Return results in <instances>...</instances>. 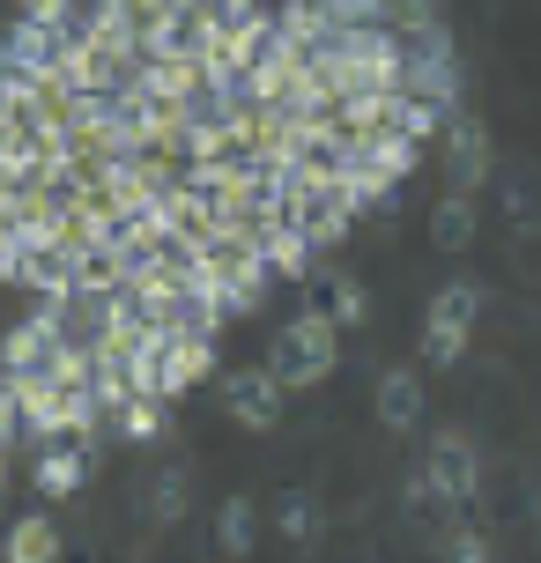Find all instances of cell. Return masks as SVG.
I'll use <instances>...</instances> for the list:
<instances>
[{"mask_svg": "<svg viewBox=\"0 0 541 563\" xmlns=\"http://www.w3.org/2000/svg\"><path fill=\"white\" fill-rule=\"evenodd\" d=\"M334 364H342V327L319 305H305L283 334H275V349H267V371L283 378L289 394H312L319 378H334Z\"/></svg>", "mask_w": 541, "mask_h": 563, "instance_id": "cell-2", "label": "cell"}, {"mask_svg": "<svg viewBox=\"0 0 541 563\" xmlns=\"http://www.w3.org/2000/svg\"><path fill=\"white\" fill-rule=\"evenodd\" d=\"M59 334H67L59 297H37V311L8 319V334H0V371H45V364H53V349H59Z\"/></svg>", "mask_w": 541, "mask_h": 563, "instance_id": "cell-4", "label": "cell"}, {"mask_svg": "<svg viewBox=\"0 0 541 563\" xmlns=\"http://www.w3.org/2000/svg\"><path fill=\"white\" fill-rule=\"evenodd\" d=\"M208 15H216V23H230V30H245V23H260L267 8H260V0H208Z\"/></svg>", "mask_w": 541, "mask_h": 563, "instance_id": "cell-22", "label": "cell"}, {"mask_svg": "<svg viewBox=\"0 0 541 563\" xmlns=\"http://www.w3.org/2000/svg\"><path fill=\"white\" fill-rule=\"evenodd\" d=\"M489 311V289L483 282H445L438 297H430V311H423V364H438V371H453L460 356H467V341H475V319Z\"/></svg>", "mask_w": 541, "mask_h": 563, "instance_id": "cell-3", "label": "cell"}, {"mask_svg": "<svg viewBox=\"0 0 541 563\" xmlns=\"http://www.w3.org/2000/svg\"><path fill=\"white\" fill-rule=\"evenodd\" d=\"M475 497H483V445H475L467 430H438L430 452H423V467L408 475V505L416 511L438 505V519H467Z\"/></svg>", "mask_w": 541, "mask_h": 563, "instance_id": "cell-1", "label": "cell"}, {"mask_svg": "<svg viewBox=\"0 0 541 563\" xmlns=\"http://www.w3.org/2000/svg\"><path fill=\"white\" fill-rule=\"evenodd\" d=\"M178 511H186V475H178V467H172V475L156 482V519H164V527H172Z\"/></svg>", "mask_w": 541, "mask_h": 563, "instance_id": "cell-20", "label": "cell"}, {"mask_svg": "<svg viewBox=\"0 0 541 563\" xmlns=\"http://www.w3.org/2000/svg\"><path fill=\"white\" fill-rule=\"evenodd\" d=\"M59 549H67V541H59V527L45 519V511H23V519L0 534V556L8 563H53Z\"/></svg>", "mask_w": 541, "mask_h": 563, "instance_id": "cell-14", "label": "cell"}, {"mask_svg": "<svg viewBox=\"0 0 541 563\" xmlns=\"http://www.w3.org/2000/svg\"><path fill=\"white\" fill-rule=\"evenodd\" d=\"M371 408H378V430H394V438H408V430H423V371H386L378 386H371Z\"/></svg>", "mask_w": 541, "mask_h": 563, "instance_id": "cell-9", "label": "cell"}, {"mask_svg": "<svg viewBox=\"0 0 541 563\" xmlns=\"http://www.w3.org/2000/svg\"><path fill=\"white\" fill-rule=\"evenodd\" d=\"M386 23H394L400 37H423V30L445 23V8H438V0H394V15H386Z\"/></svg>", "mask_w": 541, "mask_h": 563, "instance_id": "cell-18", "label": "cell"}, {"mask_svg": "<svg viewBox=\"0 0 541 563\" xmlns=\"http://www.w3.org/2000/svg\"><path fill=\"white\" fill-rule=\"evenodd\" d=\"M15 267H23V230L15 216H0V282H15Z\"/></svg>", "mask_w": 541, "mask_h": 563, "instance_id": "cell-21", "label": "cell"}, {"mask_svg": "<svg viewBox=\"0 0 541 563\" xmlns=\"http://www.w3.org/2000/svg\"><path fill=\"white\" fill-rule=\"evenodd\" d=\"M445 556H460V563H489V556H497V541L475 534V527H460V534L445 541Z\"/></svg>", "mask_w": 541, "mask_h": 563, "instance_id": "cell-19", "label": "cell"}, {"mask_svg": "<svg viewBox=\"0 0 541 563\" xmlns=\"http://www.w3.org/2000/svg\"><path fill=\"white\" fill-rule=\"evenodd\" d=\"M200 378H216V334H200V327H172V341H164V378H156V394L186 400L200 386Z\"/></svg>", "mask_w": 541, "mask_h": 563, "instance_id": "cell-7", "label": "cell"}, {"mask_svg": "<svg viewBox=\"0 0 541 563\" xmlns=\"http://www.w3.org/2000/svg\"><path fill=\"white\" fill-rule=\"evenodd\" d=\"M223 408H230V422H245V430H275L283 408H289V386L267 364L260 371H230L223 378Z\"/></svg>", "mask_w": 541, "mask_h": 563, "instance_id": "cell-6", "label": "cell"}, {"mask_svg": "<svg viewBox=\"0 0 541 563\" xmlns=\"http://www.w3.org/2000/svg\"><path fill=\"white\" fill-rule=\"evenodd\" d=\"M8 467H15V452H0V511H8V482H15Z\"/></svg>", "mask_w": 541, "mask_h": 563, "instance_id": "cell-23", "label": "cell"}, {"mask_svg": "<svg viewBox=\"0 0 541 563\" xmlns=\"http://www.w3.org/2000/svg\"><path fill=\"white\" fill-rule=\"evenodd\" d=\"M216 549L223 556H253L260 549V505L253 497H223V511H216Z\"/></svg>", "mask_w": 541, "mask_h": 563, "instance_id": "cell-16", "label": "cell"}, {"mask_svg": "<svg viewBox=\"0 0 541 563\" xmlns=\"http://www.w3.org/2000/svg\"><path fill=\"white\" fill-rule=\"evenodd\" d=\"M305 297H312V305L327 311L342 334L371 319V297H364V282H356V275H305Z\"/></svg>", "mask_w": 541, "mask_h": 563, "instance_id": "cell-10", "label": "cell"}, {"mask_svg": "<svg viewBox=\"0 0 541 563\" xmlns=\"http://www.w3.org/2000/svg\"><path fill=\"white\" fill-rule=\"evenodd\" d=\"M267 519H275V534H283L289 549H319V534H327V511H319L312 489H283V497L267 505Z\"/></svg>", "mask_w": 541, "mask_h": 563, "instance_id": "cell-11", "label": "cell"}, {"mask_svg": "<svg viewBox=\"0 0 541 563\" xmlns=\"http://www.w3.org/2000/svg\"><path fill=\"white\" fill-rule=\"evenodd\" d=\"M483 238V208H475V194H445L438 208H430V245L438 253H467Z\"/></svg>", "mask_w": 541, "mask_h": 563, "instance_id": "cell-12", "label": "cell"}, {"mask_svg": "<svg viewBox=\"0 0 541 563\" xmlns=\"http://www.w3.org/2000/svg\"><path fill=\"white\" fill-rule=\"evenodd\" d=\"M112 422H119L126 445H164V438H172V400H164V394H134Z\"/></svg>", "mask_w": 541, "mask_h": 563, "instance_id": "cell-15", "label": "cell"}, {"mask_svg": "<svg viewBox=\"0 0 541 563\" xmlns=\"http://www.w3.org/2000/svg\"><path fill=\"white\" fill-rule=\"evenodd\" d=\"M438 164H445V178H453V194H475L489 170H497V156H489V126L467 112V104L445 119V134H438Z\"/></svg>", "mask_w": 541, "mask_h": 563, "instance_id": "cell-5", "label": "cell"}, {"mask_svg": "<svg viewBox=\"0 0 541 563\" xmlns=\"http://www.w3.org/2000/svg\"><path fill=\"white\" fill-rule=\"evenodd\" d=\"M30 422H23V400H15V378L0 371V452H23Z\"/></svg>", "mask_w": 541, "mask_h": 563, "instance_id": "cell-17", "label": "cell"}, {"mask_svg": "<svg viewBox=\"0 0 541 563\" xmlns=\"http://www.w3.org/2000/svg\"><path fill=\"white\" fill-rule=\"evenodd\" d=\"M172 8H208V0H172Z\"/></svg>", "mask_w": 541, "mask_h": 563, "instance_id": "cell-24", "label": "cell"}, {"mask_svg": "<svg viewBox=\"0 0 541 563\" xmlns=\"http://www.w3.org/2000/svg\"><path fill=\"white\" fill-rule=\"evenodd\" d=\"M89 475H97V445H89V438H53V445L37 452V467H30V482H37V497H45V505L75 497Z\"/></svg>", "mask_w": 541, "mask_h": 563, "instance_id": "cell-8", "label": "cell"}, {"mask_svg": "<svg viewBox=\"0 0 541 563\" xmlns=\"http://www.w3.org/2000/svg\"><path fill=\"white\" fill-rule=\"evenodd\" d=\"M349 148H356V156H371L378 170H394V178H408V170L423 164V141L400 134V126H371V134H349Z\"/></svg>", "mask_w": 541, "mask_h": 563, "instance_id": "cell-13", "label": "cell"}]
</instances>
